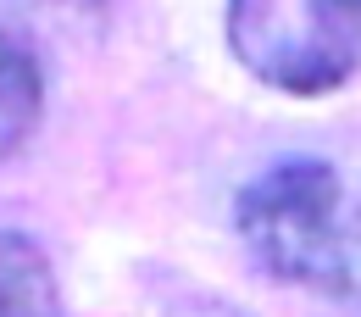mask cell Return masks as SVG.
<instances>
[{"instance_id": "cell-3", "label": "cell", "mask_w": 361, "mask_h": 317, "mask_svg": "<svg viewBox=\"0 0 361 317\" xmlns=\"http://www.w3.org/2000/svg\"><path fill=\"white\" fill-rule=\"evenodd\" d=\"M0 317H67L56 262L23 228L0 234Z\"/></svg>"}, {"instance_id": "cell-4", "label": "cell", "mask_w": 361, "mask_h": 317, "mask_svg": "<svg viewBox=\"0 0 361 317\" xmlns=\"http://www.w3.org/2000/svg\"><path fill=\"white\" fill-rule=\"evenodd\" d=\"M39 112H45V67H39V50L23 45L17 34H6V45H0V150L6 156H17L34 139Z\"/></svg>"}, {"instance_id": "cell-5", "label": "cell", "mask_w": 361, "mask_h": 317, "mask_svg": "<svg viewBox=\"0 0 361 317\" xmlns=\"http://www.w3.org/2000/svg\"><path fill=\"white\" fill-rule=\"evenodd\" d=\"M161 317H250V312H239L228 301H206V295H178Z\"/></svg>"}, {"instance_id": "cell-6", "label": "cell", "mask_w": 361, "mask_h": 317, "mask_svg": "<svg viewBox=\"0 0 361 317\" xmlns=\"http://www.w3.org/2000/svg\"><path fill=\"white\" fill-rule=\"evenodd\" d=\"M61 6H100V0H61Z\"/></svg>"}, {"instance_id": "cell-1", "label": "cell", "mask_w": 361, "mask_h": 317, "mask_svg": "<svg viewBox=\"0 0 361 317\" xmlns=\"http://www.w3.org/2000/svg\"><path fill=\"white\" fill-rule=\"evenodd\" d=\"M233 234L256 268L322 301L361 295L350 189L322 156H278L233 195Z\"/></svg>"}, {"instance_id": "cell-2", "label": "cell", "mask_w": 361, "mask_h": 317, "mask_svg": "<svg viewBox=\"0 0 361 317\" xmlns=\"http://www.w3.org/2000/svg\"><path fill=\"white\" fill-rule=\"evenodd\" d=\"M233 61L289 100H322L361 78V0H223Z\"/></svg>"}]
</instances>
